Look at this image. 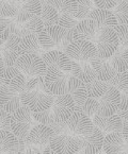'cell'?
<instances>
[{
  "mask_svg": "<svg viewBox=\"0 0 128 154\" xmlns=\"http://www.w3.org/2000/svg\"><path fill=\"white\" fill-rule=\"evenodd\" d=\"M0 81L1 84H5L7 86L11 87L14 91L21 94L26 91V84H27V78L26 75L15 66L7 67L5 70L0 73Z\"/></svg>",
  "mask_w": 128,
  "mask_h": 154,
  "instance_id": "12",
  "label": "cell"
},
{
  "mask_svg": "<svg viewBox=\"0 0 128 154\" xmlns=\"http://www.w3.org/2000/svg\"><path fill=\"white\" fill-rule=\"evenodd\" d=\"M41 18L44 23L45 27H51V26H58L60 20V14L58 11L53 8L50 5H43L42 8V15Z\"/></svg>",
  "mask_w": 128,
  "mask_h": 154,
  "instance_id": "31",
  "label": "cell"
},
{
  "mask_svg": "<svg viewBox=\"0 0 128 154\" xmlns=\"http://www.w3.org/2000/svg\"><path fill=\"white\" fill-rule=\"evenodd\" d=\"M97 154H106V153H105V151H103V150H101V152H98Z\"/></svg>",
  "mask_w": 128,
  "mask_h": 154,
  "instance_id": "52",
  "label": "cell"
},
{
  "mask_svg": "<svg viewBox=\"0 0 128 154\" xmlns=\"http://www.w3.org/2000/svg\"><path fill=\"white\" fill-rule=\"evenodd\" d=\"M96 8L101 10H110L114 9L117 5V0H94Z\"/></svg>",
  "mask_w": 128,
  "mask_h": 154,
  "instance_id": "43",
  "label": "cell"
},
{
  "mask_svg": "<svg viewBox=\"0 0 128 154\" xmlns=\"http://www.w3.org/2000/svg\"><path fill=\"white\" fill-rule=\"evenodd\" d=\"M126 1H127V2H128V0H126Z\"/></svg>",
  "mask_w": 128,
  "mask_h": 154,
  "instance_id": "56",
  "label": "cell"
},
{
  "mask_svg": "<svg viewBox=\"0 0 128 154\" xmlns=\"http://www.w3.org/2000/svg\"><path fill=\"white\" fill-rule=\"evenodd\" d=\"M117 114L121 116V118L123 119V120L128 121V111H119Z\"/></svg>",
  "mask_w": 128,
  "mask_h": 154,
  "instance_id": "47",
  "label": "cell"
},
{
  "mask_svg": "<svg viewBox=\"0 0 128 154\" xmlns=\"http://www.w3.org/2000/svg\"><path fill=\"white\" fill-rule=\"evenodd\" d=\"M80 107H81V109H82V112L85 114V115L89 116L90 118H93L96 114L98 113V109H99L98 100L89 97L85 101L82 106H80Z\"/></svg>",
  "mask_w": 128,
  "mask_h": 154,
  "instance_id": "39",
  "label": "cell"
},
{
  "mask_svg": "<svg viewBox=\"0 0 128 154\" xmlns=\"http://www.w3.org/2000/svg\"><path fill=\"white\" fill-rule=\"evenodd\" d=\"M17 25H18L17 36H19L21 38L28 36V35H39L45 28L41 17H35L25 23H21V25L17 23Z\"/></svg>",
  "mask_w": 128,
  "mask_h": 154,
  "instance_id": "28",
  "label": "cell"
},
{
  "mask_svg": "<svg viewBox=\"0 0 128 154\" xmlns=\"http://www.w3.org/2000/svg\"><path fill=\"white\" fill-rule=\"evenodd\" d=\"M56 136V131L49 125L37 123L30 132L26 143L30 145H34L40 148H45L49 146L50 141Z\"/></svg>",
  "mask_w": 128,
  "mask_h": 154,
  "instance_id": "13",
  "label": "cell"
},
{
  "mask_svg": "<svg viewBox=\"0 0 128 154\" xmlns=\"http://www.w3.org/2000/svg\"><path fill=\"white\" fill-rule=\"evenodd\" d=\"M75 154H83V153H82V152H81V151H79V152H78V153H75Z\"/></svg>",
  "mask_w": 128,
  "mask_h": 154,
  "instance_id": "54",
  "label": "cell"
},
{
  "mask_svg": "<svg viewBox=\"0 0 128 154\" xmlns=\"http://www.w3.org/2000/svg\"><path fill=\"white\" fill-rule=\"evenodd\" d=\"M98 27L92 19H85L79 21L77 27L74 29V38L75 41H89L95 44Z\"/></svg>",
  "mask_w": 128,
  "mask_h": 154,
  "instance_id": "21",
  "label": "cell"
},
{
  "mask_svg": "<svg viewBox=\"0 0 128 154\" xmlns=\"http://www.w3.org/2000/svg\"><path fill=\"white\" fill-rule=\"evenodd\" d=\"M21 154H43V151L41 150V148L37 147V146L27 143L25 151H24Z\"/></svg>",
  "mask_w": 128,
  "mask_h": 154,
  "instance_id": "45",
  "label": "cell"
},
{
  "mask_svg": "<svg viewBox=\"0 0 128 154\" xmlns=\"http://www.w3.org/2000/svg\"><path fill=\"white\" fill-rule=\"evenodd\" d=\"M108 83L111 86L115 87L120 93L128 91V71L125 72H117L114 78L110 80Z\"/></svg>",
  "mask_w": 128,
  "mask_h": 154,
  "instance_id": "37",
  "label": "cell"
},
{
  "mask_svg": "<svg viewBox=\"0 0 128 154\" xmlns=\"http://www.w3.org/2000/svg\"><path fill=\"white\" fill-rule=\"evenodd\" d=\"M109 60L117 72L128 71V47L120 46Z\"/></svg>",
  "mask_w": 128,
  "mask_h": 154,
  "instance_id": "29",
  "label": "cell"
},
{
  "mask_svg": "<svg viewBox=\"0 0 128 154\" xmlns=\"http://www.w3.org/2000/svg\"><path fill=\"white\" fill-rule=\"evenodd\" d=\"M42 59L45 62L47 67H57L58 69L64 72H71L72 70V60L67 54L61 50H49L46 51Z\"/></svg>",
  "mask_w": 128,
  "mask_h": 154,
  "instance_id": "14",
  "label": "cell"
},
{
  "mask_svg": "<svg viewBox=\"0 0 128 154\" xmlns=\"http://www.w3.org/2000/svg\"><path fill=\"white\" fill-rule=\"evenodd\" d=\"M117 154H128V152H121V153H117Z\"/></svg>",
  "mask_w": 128,
  "mask_h": 154,
  "instance_id": "53",
  "label": "cell"
},
{
  "mask_svg": "<svg viewBox=\"0 0 128 154\" xmlns=\"http://www.w3.org/2000/svg\"><path fill=\"white\" fill-rule=\"evenodd\" d=\"M79 23V20L76 18L74 14H63L60 15V20H59V26L62 27L63 29L67 30H74Z\"/></svg>",
  "mask_w": 128,
  "mask_h": 154,
  "instance_id": "40",
  "label": "cell"
},
{
  "mask_svg": "<svg viewBox=\"0 0 128 154\" xmlns=\"http://www.w3.org/2000/svg\"><path fill=\"white\" fill-rule=\"evenodd\" d=\"M48 5L55 8L60 15L75 14L76 10H77L76 0H48Z\"/></svg>",
  "mask_w": 128,
  "mask_h": 154,
  "instance_id": "32",
  "label": "cell"
},
{
  "mask_svg": "<svg viewBox=\"0 0 128 154\" xmlns=\"http://www.w3.org/2000/svg\"><path fill=\"white\" fill-rule=\"evenodd\" d=\"M32 117L37 121V123H41V125H49V127L53 128V125H57L55 120V117H53V109H49L47 111L40 112V113H32Z\"/></svg>",
  "mask_w": 128,
  "mask_h": 154,
  "instance_id": "38",
  "label": "cell"
},
{
  "mask_svg": "<svg viewBox=\"0 0 128 154\" xmlns=\"http://www.w3.org/2000/svg\"><path fill=\"white\" fill-rule=\"evenodd\" d=\"M66 75H67V89H69V94L75 100L76 105L82 106L85 101L89 98L87 84L81 81V80L75 78L74 75H72L71 72H66Z\"/></svg>",
  "mask_w": 128,
  "mask_h": 154,
  "instance_id": "18",
  "label": "cell"
},
{
  "mask_svg": "<svg viewBox=\"0 0 128 154\" xmlns=\"http://www.w3.org/2000/svg\"><path fill=\"white\" fill-rule=\"evenodd\" d=\"M82 143V148L80 151L83 154H97L103 150L105 133L101 132L97 127H94L91 135L79 137Z\"/></svg>",
  "mask_w": 128,
  "mask_h": 154,
  "instance_id": "16",
  "label": "cell"
},
{
  "mask_svg": "<svg viewBox=\"0 0 128 154\" xmlns=\"http://www.w3.org/2000/svg\"><path fill=\"white\" fill-rule=\"evenodd\" d=\"M92 19L96 23L98 30L105 29V28H112L114 29L119 23L115 18V16L113 15L112 11L110 10H101V9H94L89 15V18Z\"/></svg>",
  "mask_w": 128,
  "mask_h": 154,
  "instance_id": "25",
  "label": "cell"
},
{
  "mask_svg": "<svg viewBox=\"0 0 128 154\" xmlns=\"http://www.w3.org/2000/svg\"><path fill=\"white\" fill-rule=\"evenodd\" d=\"M21 38L17 35H11L1 48V57L8 67L15 66L16 61L18 60L19 55V44Z\"/></svg>",
  "mask_w": 128,
  "mask_h": 154,
  "instance_id": "20",
  "label": "cell"
},
{
  "mask_svg": "<svg viewBox=\"0 0 128 154\" xmlns=\"http://www.w3.org/2000/svg\"><path fill=\"white\" fill-rule=\"evenodd\" d=\"M123 130H122V134H123V137L125 139V141L128 143V121L123 120Z\"/></svg>",
  "mask_w": 128,
  "mask_h": 154,
  "instance_id": "46",
  "label": "cell"
},
{
  "mask_svg": "<svg viewBox=\"0 0 128 154\" xmlns=\"http://www.w3.org/2000/svg\"><path fill=\"white\" fill-rule=\"evenodd\" d=\"M91 64L93 66L94 70H95L96 75H97V80H101V81L104 82H109L117 75V71L112 66L110 60L95 57L91 61Z\"/></svg>",
  "mask_w": 128,
  "mask_h": 154,
  "instance_id": "24",
  "label": "cell"
},
{
  "mask_svg": "<svg viewBox=\"0 0 128 154\" xmlns=\"http://www.w3.org/2000/svg\"><path fill=\"white\" fill-rule=\"evenodd\" d=\"M109 86H110V84L108 83V82H104L97 79L94 80L93 82L87 84L89 97L94 98V99H99V98L107 91Z\"/></svg>",
  "mask_w": 128,
  "mask_h": 154,
  "instance_id": "35",
  "label": "cell"
},
{
  "mask_svg": "<svg viewBox=\"0 0 128 154\" xmlns=\"http://www.w3.org/2000/svg\"><path fill=\"white\" fill-rule=\"evenodd\" d=\"M49 147L57 154H75L81 150L82 143L77 136L71 134H59L53 138Z\"/></svg>",
  "mask_w": 128,
  "mask_h": 154,
  "instance_id": "9",
  "label": "cell"
},
{
  "mask_svg": "<svg viewBox=\"0 0 128 154\" xmlns=\"http://www.w3.org/2000/svg\"><path fill=\"white\" fill-rule=\"evenodd\" d=\"M0 105H1V109H5L8 113H15L23 105L21 100V94L5 84H1V86H0Z\"/></svg>",
  "mask_w": 128,
  "mask_h": 154,
  "instance_id": "15",
  "label": "cell"
},
{
  "mask_svg": "<svg viewBox=\"0 0 128 154\" xmlns=\"http://www.w3.org/2000/svg\"><path fill=\"white\" fill-rule=\"evenodd\" d=\"M37 121L32 117V112L26 105H21L15 113L12 114L11 131L18 138L27 139L31 130L35 127Z\"/></svg>",
  "mask_w": 128,
  "mask_h": 154,
  "instance_id": "1",
  "label": "cell"
},
{
  "mask_svg": "<svg viewBox=\"0 0 128 154\" xmlns=\"http://www.w3.org/2000/svg\"><path fill=\"white\" fill-rule=\"evenodd\" d=\"M119 111H128V91L121 93Z\"/></svg>",
  "mask_w": 128,
  "mask_h": 154,
  "instance_id": "44",
  "label": "cell"
},
{
  "mask_svg": "<svg viewBox=\"0 0 128 154\" xmlns=\"http://www.w3.org/2000/svg\"><path fill=\"white\" fill-rule=\"evenodd\" d=\"M18 5L21 3L16 2L13 0H1L0 1V17L3 18H14L19 11Z\"/></svg>",
  "mask_w": 128,
  "mask_h": 154,
  "instance_id": "34",
  "label": "cell"
},
{
  "mask_svg": "<svg viewBox=\"0 0 128 154\" xmlns=\"http://www.w3.org/2000/svg\"><path fill=\"white\" fill-rule=\"evenodd\" d=\"M43 5L40 0H28L27 2L21 3L17 15L14 17L16 23H25L35 17H41Z\"/></svg>",
  "mask_w": 128,
  "mask_h": 154,
  "instance_id": "19",
  "label": "cell"
},
{
  "mask_svg": "<svg viewBox=\"0 0 128 154\" xmlns=\"http://www.w3.org/2000/svg\"><path fill=\"white\" fill-rule=\"evenodd\" d=\"M95 45L97 48V57L109 60L120 47V42L114 29L105 28L99 30Z\"/></svg>",
  "mask_w": 128,
  "mask_h": 154,
  "instance_id": "4",
  "label": "cell"
},
{
  "mask_svg": "<svg viewBox=\"0 0 128 154\" xmlns=\"http://www.w3.org/2000/svg\"><path fill=\"white\" fill-rule=\"evenodd\" d=\"M56 96L48 95L39 89L25 91L21 94V104L28 106L32 113L47 111L53 107Z\"/></svg>",
  "mask_w": 128,
  "mask_h": 154,
  "instance_id": "2",
  "label": "cell"
},
{
  "mask_svg": "<svg viewBox=\"0 0 128 154\" xmlns=\"http://www.w3.org/2000/svg\"><path fill=\"white\" fill-rule=\"evenodd\" d=\"M71 75H74L77 79L81 80L85 84H89L97 79V75L94 70L93 66L91 64V61L87 62H72V70Z\"/></svg>",
  "mask_w": 128,
  "mask_h": 154,
  "instance_id": "22",
  "label": "cell"
},
{
  "mask_svg": "<svg viewBox=\"0 0 128 154\" xmlns=\"http://www.w3.org/2000/svg\"><path fill=\"white\" fill-rule=\"evenodd\" d=\"M127 143L123 137L122 132H114L105 135L103 150L106 154H117L125 152Z\"/></svg>",
  "mask_w": 128,
  "mask_h": 154,
  "instance_id": "23",
  "label": "cell"
},
{
  "mask_svg": "<svg viewBox=\"0 0 128 154\" xmlns=\"http://www.w3.org/2000/svg\"><path fill=\"white\" fill-rule=\"evenodd\" d=\"M40 2H41L42 5H46V3H48V0H40Z\"/></svg>",
  "mask_w": 128,
  "mask_h": 154,
  "instance_id": "51",
  "label": "cell"
},
{
  "mask_svg": "<svg viewBox=\"0 0 128 154\" xmlns=\"http://www.w3.org/2000/svg\"><path fill=\"white\" fill-rule=\"evenodd\" d=\"M11 122H12V114L1 109L0 112V129L5 131H11Z\"/></svg>",
  "mask_w": 128,
  "mask_h": 154,
  "instance_id": "42",
  "label": "cell"
},
{
  "mask_svg": "<svg viewBox=\"0 0 128 154\" xmlns=\"http://www.w3.org/2000/svg\"><path fill=\"white\" fill-rule=\"evenodd\" d=\"M64 52L72 61L87 62L92 61L97 57L96 45L89 41H74L71 43Z\"/></svg>",
  "mask_w": 128,
  "mask_h": 154,
  "instance_id": "7",
  "label": "cell"
},
{
  "mask_svg": "<svg viewBox=\"0 0 128 154\" xmlns=\"http://www.w3.org/2000/svg\"><path fill=\"white\" fill-rule=\"evenodd\" d=\"M77 2V10H76L75 16L79 21L85 20L89 18V15L94 10V0H76Z\"/></svg>",
  "mask_w": 128,
  "mask_h": 154,
  "instance_id": "33",
  "label": "cell"
},
{
  "mask_svg": "<svg viewBox=\"0 0 128 154\" xmlns=\"http://www.w3.org/2000/svg\"><path fill=\"white\" fill-rule=\"evenodd\" d=\"M18 34V25L16 23L14 18H0V41L1 44H5L11 35Z\"/></svg>",
  "mask_w": 128,
  "mask_h": 154,
  "instance_id": "30",
  "label": "cell"
},
{
  "mask_svg": "<svg viewBox=\"0 0 128 154\" xmlns=\"http://www.w3.org/2000/svg\"><path fill=\"white\" fill-rule=\"evenodd\" d=\"M19 138L12 131H0V150L1 153L18 152Z\"/></svg>",
  "mask_w": 128,
  "mask_h": 154,
  "instance_id": "27",
  "label": "cell"
},
{
  "mask_svg": "<svg viewBox=\"0 0 128 154\" xmlns=\"http://www.w3.org/2000/svg\"><path fill=\"white\" fill-rule=\"evenodd\" d=\"M44 80L46 89L49 95L62 96L69 94L66 73L57 67H48Z\"/></svg>",
  "mask_w": 128,
  "mask_h": 154,
  "instance_id": "6",
  "label": "cell"
},
{
  "mask_svg": "<svg viewBox=\"0 0 128 154\" xmlns=\"http://www.w3.org/2000/svg\"><path fill=\"white\" fill-rule=\"evenodd\" d=\"M120 98H121V93L115 87L110 85L107 91L99 99H97L99 103L97 115L109 117V116L117 114L119 112Z\"/></svg>",
  "mask_w": 128,
  "mask_h": 154,
  "instance_id": "11",
  "label": "cell"
},
{
  "mask_svg": "<svg viewBox=\"0 0 128 154\" xmlns=\"http://www.w3.org/2000/svg\"><path fill=\"white\" fill-rule=\"evenodd\" d=\"M43 154H57L55 151H53V149H51L49 146H47V147H45L44 148V150H43Z\"/></svg>",
  "mask_w": 128,
  "mask_h": 154,
  "instance_id": "48",
  "label": "cell"
},
{
  "mask_svg": "<svg viewBox=\"0 0 128 154\" xmlns=\"http://www.w3.org/2000/svg\"><path fill=\"white\" fill-rule=\"evenodd\" d=\"M15 67L18 68L26 78L45 77L48 69L42 57L37 54L21 55L16 61Z\"/></svg>",
  "mask_w": 128,
  "mask_h": 154,
  "instance_id": "3",
  "label": "cell"
},
{
  "mask_svg": "<svg viewBox=\"0 0 128 154\" xmlns=\"http://www.w3.org/2000/svg\"><path fill=\"white\" fill-rule=\"evenodd\" d=\"M13 1H16V2H18V3H25V2H27L28 0H13Z\"/></svg>",
  "mask_w": 128,
  "mask_h": 154,
  "instance_id": "49",
  "label": "cell"
},
{
  "mask_svg": "<svg viewBox=\"0 0 128 154\" xmlns=\"http://www.w3.org/2000/svg\"><path fill=\"white\" fill-rule=\"evenodd\" d=\"M120 26L128 25V2L126 0L117 2V7L111 10Z\"/></svg>",
  "mask_w": 128,
  "mask_h": 154,
  "instance_id": "36",
  "label": "cell"
},
{
  "mask_svg": "<svg viewBox=\"0 0 128 154\" xmlns=\"http://www.w3.org/2000/svg\"><path fill=\"white\" fill-rule=\"evenodd\" d=\"M117 2H120V1H123V0H117Z\"/></svg>",
  "mask_w": 128,
  "mask_h": 154,
  "instance_id": "55",
  "label": "cell"
},
{
  "mask_svg": "<svg viewBox=\"0 0 128 154\" xmlns=\"http://www.w3.org/2000/svg\"><path fill=\"white\" fill-rule=\"evenodd\" d=\"M2 154H21V152H8V153H2Z\"/></svg>",
  "mask_w": 128,
  "mask_h": 154,
  "instance_id": "50",
  "label": "cell"
},
{
  "mask_svg": "<svg viewBox=\"0 0 128 154\" xmlns=\"http://www.w3.org/2000/svg\"><path fill=\"white\" fill-rule=\"evenodd\" d=\"M45 52L46 51L42 49L40 45L37 35H28L21 38L19 44V55L37 54L42 57Z\"/></svg>",
  "mask_w": 128,
  "mask_h": 154,
  "instance_id": "26",
  "label": "cell"
},
{
  "mask_svg": "<svg viewBox=\"0 0 128 154\" xmlns=\"http://www.w3.org/2000/svg\"><path fill=\"white\" fill-rule=\"evenodd\" d=\"M93 123L95 127H97L101 132L104 133H114V132H122L123 130V119L119 114H114V115L109 116V117H105V116H101L96 114L93 118Z\"/></svg>",
  "mask_w": 128,
  "mask_h": 154,
  "instance_id": "17",
  "label": "cell"
},
{
  "mask_svg": "<svg viewBox=\"0 0 128 154\" xmlns=\"http://www.w3.org/2000/svg\"><path fill=\"white\" fill-rule=\"evenodd\" d=\"M67 30L63 29L59 25L45 27L43 31L37 35L42 49L45 51H49V50H53V48L59 47V45H61L63 42Z\"/></svg>",
  "mask_w": 128,
  "mask_h": 154,
  "instance_id": "10",
  "label": "cell"
},
{
  "mask_svg": "<svg viewBox=\"0 0 128 154\" xmlns=\"http://www.w3.org/2000/svg\"><path fill=\"white\" fill-rule=\"evenodd\" d=\"M51 109L56 122L65 123L75 113L76 102L69 94L56 96Z\"/></svg>",
  "mask_w": 128,
  "mask_h": 154,
  "instance_id": "8",
  "label": "cell"
},
{
  "mask_svg": "<svg viewBox=\"0 0 128 154\" xmlns=\"http://www.w3.org/2000/svg\"><path fill=\"white\" fill-rule=\"evenodd\" d=\"M114 31L117 35V38H119L120 46L128 47V25L125 26L117 25L114 28Z\"/></svg>",
  "mask_w": 128,
  "mask_h": 154,
  "instance_id": "41",
  "label": "cell"
},
{
  "mask_svg": "<svg viewBox=\"0 0 128 154\" xmlns=\"http://www.w3.org/2000/svg\"><path fill=\"white\" fill-rule=\"evenodd\" d=\"M66 129L71 133V135L81 137V136H89L94 130L93 120L89 116H87L82 112L81 107L76 105L75 113L71 118L65 122Z\"/></svg>",
  "mask_w": 128,
  "mask_h": 154,
  "instance_id": "5",
  "label": "cell"
}]
</instances>
